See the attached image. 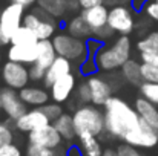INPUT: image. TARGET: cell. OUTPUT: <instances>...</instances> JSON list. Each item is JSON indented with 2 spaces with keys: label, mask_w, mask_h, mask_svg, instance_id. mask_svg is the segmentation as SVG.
<instances>
[{
  "label": "cell",
  "mask_w": 158,
  "mask_h": 156,
  "mask_svg": "<svg viewBox=\"0 0 158 156\" xmlns=\"http://www.w3.org/2000/svg\"><path fill=\"white\" fill-rule=\"evenodd\" d=\"M81 17L85 18V22L91 26L92 32L103 28L107 25V18H109V8L105 3H100V5H95V6H91V8H86L81 11Z\"/></svg>",
  "instance_id": "16"
},
{
  "label": "cell",
  "mask_w": 158,
  "mask_h": 156,
  "mask_svg": "<svg viewBox=\"0 0 158 156\" xmlns=\"http://www.w3.org/2000/svg\"><path fill=\"white\" fill-rule=\"evenodd\" d=\"M141 75H143V81L158 83V66L141 63Z\"/></svg>",
  "instance_id": "30"
},
{
  "label": "cell",
  "mask_w": 158,
  "mask_h": 156,
  "mask_svg": "<svg viewBox=\"0 0 158 156\" xmlns=\"http://www.w3.org/2000/svg\"><path fill=\"white\" fill-rule=\"evenodd\" d=\"M138 112V115L148 122L151 124L155 130H158V109L157 104L151 103L149 100H146L144 97H140L135 100V106H134Z\"/></svg>",
  "instance_id": "20"
},
{
  "label": "cell",
  "mask_w": 158,
  "mask_h": 156,
  "mask_svg": "<svg viewBox=\"0 0 158 156\" xmlns=\"http://www.w3.org/2000/svg\"><path fill=\"white\" fill-rule=\"evenodd\" d=\"M107 25L112 28L114 32L120 35H129L135 28L134 9L131 5H118L109 9Z\"/></svg>",
  "instance_id": "8"
},
{
  "label": "cell",
  "mask_w": 158,
  "mask_h": 156,
  "mask_svg": "<svg viewBox=\"0 0 158 156\" xmlns=\"http://www.w3.org/2000/svg\"><path fill=\"white\" fill-rule=\"evenodd\" d=\"M75 90V75L71 72L61 78H58L52 86L49 87L51 98L55 103H64L69 100L72 92Z\"/></svg>",
  "instance_id": "15"
},
{
  "label": "cell",
  "mask_w": 158,
  "mask_h": 156,
  "mask_svg": "<svg viewBox=\"0 0 158 156\" xmlns=\"http://www.w3.org/2000/svg\"><path fill=\"white\" fill-rule=\"evenodd\" d=\"M39 55L34 64L29 66V77L31 81H43L46 70L49 69V66L54 63V60L57 58V51L54 48L52 38L49 40H40L39 42Z\"/></svg>",
  "instance_id": "7"
},
{
  "label": "cell",
  "mask_w": 158,
  "mask_h": 156,
  "mask_svg": "<svg viewBox=\"0 0 158 156\" xmlns=\"http://www.w3.org/2000/svg\"><path fill=\"white\" fill-rule=\"evenodd\" d=\"M49 118L45 115V112L37 107V109H31V110H26L25 115H22L17 121H14L15 124V129L20 130V132H25V133H29L32 130H37L46 124H49Z\"/></svg>",
  "instance_id": "13"
},
{
  "label": "cell",
  "mask_w": 158,
  "mask_h": 156,
  "mask_svg": "<svg viewBox=\"0 0 158 156\" xmlns=\"http://www.w3.org/2000/svg\"><path fill=\"white\" fill-rule=\"evenodd\" d=\"M117 152H118V156H141L140 155V152L135 149V146L127 144V142H124V144L118 146Z\"/></svg>",
  "instance_id": "36"
},
{
  "label": "cell",
  "mask_w": 158,
  "mask_h": 156,
  "mask_svg": "<svg viewBox=\"0 0 158 156\" xmlns=\"http://www.w3.org/2000/svg\"><path fill=\"white\" fill-rule=\"evenodd\" d=\"M11 2H14V3H19V5L25 6V8H29V6H32L34 3H37V0H11Z\"/></svg>",
  "instance_id": "43"
},
{
  "label": "cell",
  "mask_w": 158,
  "mask_h": 156,
  "mask_svg": "<svg viewBox=\"0 0 158 156\" xmlns=\"http://www.w3.org/2000/svg\"><path fill=\"white\" fill-rule=\"evenodd\" d=\"M140 92H141V97H144L151 103L158 106V83L143 81L140 84Z\"/></svg>",
  "instance_id": "28"
},
{
  "label": "cell",
  "mask_w": 158,
  "mask_h": 156,
  "mask_svg": "<svg viewBox=\"0 0 158 156\" xmlns=\"http://www.w3.org/2000/svg\"><path fill=\"white\" fill-rule=\"evenodd\" d=\"M78 141H80V149L83 156H103L105 150L102 149V144L97 139V136L83 135V136H78Z\"/></svg>",
  "instance_id": "24"
},
{
  "label": "cell",
  "mask_w": 158,
  "mask_h": 156,
  "mask_svg": "<svg viewBox=\"0 0 158 156\" xmlns=\"http://www.w3.org/2000/svg\"><path fill=\"white\" fill-rule=\"evenodd\" d=\"M127 144H132L135 147H143V149H152L158 144V130H155L151 124H148L143 118L138 126V129L131 133L126 141Z\"/></svg>",
  "instance_id": "11"
},
{
  "label": "cell",
  "mask_w": 158,
  "mask_h": 156,
  "mask_svg": "<svg viewBox=\"0 0 158 156\" xmlns=\"http://www.w3.org/2000/svg\"><path fill=\"white\" fill-rule=\"evenodd\" d=\"M2 46H3V45H2V42H0V61H2Z\"/></svg>",
  "instance_id": "46"
},
{
  "label": "cell",
  "mask_w": 158,
  "mask_h": 156,
  "mask_svg": "<svg viewBox=\"0 0 158 156\" xmlns=\"http://www.w3.org/2000/svg\"><path fill=\"white\" fill-rule=\"evenodd\" d=\"M43 112H45V115L49 118V121L51 122H54L61 113H63V110H61V107H60V103H46L43 104L42 107H40Z\"/></svg>",
  "instance_id": "32"
},
{
  "label": "cell",
  "mask_w": 158,
  "mask_h": 156,
  "mask_svg": "<svg viewBox=\"0 0 158 156\" xmlns=\"http://www.w3.org/2000/svg\"><path fill=\"white\" fill-rule=\"evenodd\" d=\"M12 141H14V133H12V130L9 129L8 124L0 122V147H2V146H6V144H11Z\"/></svg>",
  "instance_id": "34"
},
{
  "label": "cell",
  "mask_w": 158,
  "mask_h": 156,
  "mask_svg": "<svg viewBox=\"0 0 158 156\" xmlns=\"http://www.w3.org/2000/svg\"><path fill=\"white\" fill-rule=\"evenodd\" d=\"M68 32L74 37H78V38H83V40H89L94 37V32L91 29V26L85 22V18L80 15H75L69 20L68 23Z\"/></svg>",
  "instance_id": "22"
},
{
  "label": "cell",
  "mask_w": 158,
  "mask_h": 156,
  "mask_svg": "<svg viewBox=\"0 0 158 156\" xmlns=\"http://www.w3.org/2000/svg\"><path fill=\"white\" fill-rule=\"evenodd\" d=\"M0 109H2V90H0Z\"/></svg>",
  "instance_id": "47"
},
{
  "label": "cell",
  "mask_w": 158,
  "mask_h": 156,
  "mask_svg": "<svg viewBox=\"0 0 158 156\" xmlns=\"http://www.w3.org/2000/svg\"><path fill=\"white\" fill-rule=\"evenodd\" d=\"M89 87H91V95H92V104L94 106H105L107 100L112 97V84L109 80L100 75H89L88 78Z\"/></svg>",
  "instance_id": "14"
},
{
  "label": "cell",
  "mask_w": 158,
  "mask_h": 156,
  "mask_svg": "<svg viewBox=\"0 0 158 156\" xmlns=\"http://www.w3.org/2000/svg\"><path fill=\"white\" fill-rule=\"evenodd\" d=\"M28 139L32 144H39V146H43V147H49V149H58L61 141H63L61 135L58 133V130L55 129L52 122H49V124L37 129V130L29 132Z\"/></svg>",
  "instance_id": "12"
},
{
  "label": "cell",
  "mask_w": 158,
  "mask_h": 156,
  "mask_svg": "<svg viewBox=\"0 0 158 156\" xmlns=\"http://www.w3.org/2000/svg\"><path fill=\"white\" fill-rule=\"evenodd\" d=\"M144 12H146V15H148L149 18L158 22V0H154V2L149 0V3H148L146 8H144Z\"/></svg>",
  "instance_id": "39"
},
{
  "label": "cell",
  "mask_w": 158,
  "mask_h": 156,
  "mask_svg": "<svg viewBox=\"0 0 158 156\" xmlns=\"http://www.w3.org/2000/svg\"><path fill=\"white\" fill-rule=\"evenodd\" d=\"M25 6L11 2L0 12V42L2 45H11V40L17 29L23 25Z\"/></svg>",
  "instance_id": "6"
},
{
  "label": "cell",
  "mask_w": 158,
  "mask_h": 156,
  "mask_svg": "<svg viewBox=\"0 0 158 156\" xmlns=\"http://www.w3.org/2000/svg\"><path fill=\"white\" fill-rule=\"evenodd\" d=\"M54 48L57 51V55H61L64 58H69L75 63H83L89 57L88 43L83 38L74 37L69 32H58L52 37Z\"/></svg>",
  "instance_id": "4"
},
{
  "label": "cell",
  "mask_w": 158,
  "mask_h": 156,
  "mask_svg": "<svg viewBox=\"0 0 158 156\" xmlns=\"http://www.w3.org/2000/svg\"><path fill=\"white\" fill-rule=\"evenodd\" d=\"M66 156H83V153H81V149L80 147H71L68 150V155Z\"/></svg>",
  "instance_id": "44"
},
{
  "label": "cell",
  "mask_w": 158,
  "mask_h": 156,
  "mask_svg": "<svg viewBox=\"0 0 158 156\" xmlns=\"http://www.w3.org/2000/svg\"><path fill=\"white\" fill-rule=\"evenodd\" d=\"M37 3L46 12H49L55 18H58V17L64 15L66 12H69L71 0H37Z\"/></svg>",
  "instance_id": "26"
},
{
  "label": "cell",
  "mask_w": 158,
  "mask_h": 156,
  "mask_svg": "<svg viewBox=\"0 0 158 156\" xmlns=\"http://www.w3.org/2000/svg\"><path fill=\"white\" fill-rule=\"evenodd\" d=\"M2 80L6 84V87H11V89H15V90H22L31 81L29 67L26 64H23V63H17V61L8 60L3 64V67H2Z\"/></svg>",
  "instance_id": "9"
},
{
  "label": "cell",
  "mask_w": 158,
  "mask_h": 156,
  "mask_svg": "<svg viewBox=\"0 0 158 156\" xmlns=\"http://www.w3.org/2000/svg\"><path fill=\"white\" fill-rule=\"evenodd\" d=\"M19 94L23 103L32 107H42L51 98V94H48L45 87H37V86H26L22 90H19Z\"/></svg>",
  "instance_id": "19"
},
{
  "label": "cell",
  "mask_w": 158,
  "mask_h": 156,
  "mask_svg": "<svg viewBox=\"0 0 158 156\" xmlns=\"http://www.w3.org/2000/svg\"><path fill=\"white\" fill-rule=\"evenodd\" d=\"M52 124L55 126V129L58 130V133L61 135V138H63L64 141H72V139L77 136L75 124H74V118H72V115L61 113V115L54 121Z\"/></svg>",
  "instance_id": "23"
},
{
  "label": "cell",
  "mask_w": 158,
  "mask_h": 156,
  "mask_svg": "<svg viewBox=\"0 0 158 156\" xmlns=\"http://www.w3.org/2000/svg\"><path fill=\"white\" fill-rule=\"evenodd\" d=\"M103 107H105L106 132L110 136L126 141V138L138 129L141 116L138 115L135 107L127 104L124 100L118 97H110Z\"/></svg>",
  "instance_id": "1"
},
{
  "label": "cell",
  "mask_w": 158,
  "mask_h": 156,
  "mask_svg": "<svg viewBox=\"0 0 158 156\" xmlns=\"http://www.w3.org/2000/svg\"><path fill=\"white\" fill-rule=\"evenodd\" d=\"M77 97H78V101L83 104H89L92 103V95H91V87H89V83L88 80L81 81L77 87Z\"/></svg>",
  "instance_id": "31"
},
{
  "label": "cell",
  "mask_w": 158,
  "mask_h": 156,
  "mask_svg": "<svg viewBox=\"0 0 158 156\" xmlns=\"http://www.w3.org/2000/svg\"><path fill=\"white\" fill-rule=\"evenodd\" d=\"M23 25L31 28L39 40H49L57 34V22L55 17L46 12L43 8H34L29 12H25Z\"/></svg>",
  "instance_id": "5"
},
{
  "label": "cell",
  "mask_w": 158,
  "mask_h": 156,
  "mask_svg": "<svg viewBox=\"0 0 158 156\" xmlns=\"http://www.w3.org/2000/svg\"><path fill=\"white\" fill-rule=\"evenodd\" d=\"M114 34H115V32L112 31V28H110L109 25H106L103 28L94 31V38H97V40H100L102 43H105V42L110 40V38L114 37Z\"/></svg>",
  "instance_id": "35"
},
{
  "label": "cell",
  "mask_w": 158,
  "mask_h": 156,
  "mask_svg": "<svg viewBox=\"0 0 158 156\" xmlns=\"http://www.w3.org/2000/svg\"><path fill=\"white\" fill-rule=\"evenodd\" d=\"M39 42H40V40H39L37 34H35L31 28H28V26L22 25V26L17 29V32L14 34V37H12V40H11V45L34 46V45H37Z\"/></svg>",
  "instance_id": "25"
},
{
  "label": "cell",
  "mask_w": 158,
  "mask_h": 156,
  "mask_svg": "<svg viewBox=\"0 0 158 156\" xmlns=\"http://www.w3.org/2000/svg\"><path fill=\"white\" fill-rule=\"evenodd\" d=\"M141 63H149L152 66H158V51L152 52H140Z\"/></svg>",
  "instance_id": "38"
},
{
  "label": "cell",
  "mask_w": 158,
  "mask_h": 156,
  "mask_svg": "<svg viewBox=\"0 0 158 156\" xmlns=\"http://www.w3.org/2000/svg\"><path fill=\"white\" fill-rule=\"evenodd\" d=\"M2 109L11 121H17L22 115L26 113L28 106L23 103L20 94L15 89L6 87L2 90Z\"/></svg>",
  "instance_id": "10"
},
{
  "label": "cell",
  "mask_w": 158,
  "mask_h": 156,
  "mask_svg": "<svg viewBox=\"0 0 158 156\" xmlns=\"http://www.w3.org/2000/svg\"><path fill=\"white\" fill-rule=\"evenodd\" d=\"M132 52V43L129 35H120L112 45L100 48L94 55L95 63L98 66V70L112 72L120 69L129 58Z\"/></svg>",
  "instance_id": "2"
},
{
  "label": "cell",
  "mask_w": 158,
  "mask_h": 156,
  "mask_svg": "<svg viewBox=\"0 0 158 156\" xmlns=\"http://www.w3.org/2000/svg\"><path fill=\"white\" fill-rule=\"evenodd\" d=\"M74 124H75V132L77 138L83 135H94L98 136L106 130L105 112L98 109V106L94 104H83L78 107L74 115Z\"/></svg>",
  "instance_id": "3"
},
{
  "label": "cell",
  "mask_w": 158,
  "mask_h": 156,
  "mask_svg": "<svg viewBox=\"0 0 158 156\" xmlns=\"http://www.w3.org/2000/svg\"><path fill=\"white\" fill-rule=\"evenodd\" d=\"M78 3H80V8L81 9H86V8H91V6L105 3V0H78Z\"/></svg>",
  "instance_id": "41"
},
{
  "label": "cell",
  "mask_w": 158,
  "mask_h": 156,
  "mask_svg": "<svg viewBox=\"0 0 158 156\" xmlns=\"http://www.w3.org/2000/svg\"><path fill=\"white\" fill-rule=\"evenodd\" d=\"M26 156H61L57 149H49V147H43L39 144H32L29 142L26 147Z\"/></svg>",
  "instance_id": "29"
},
{
  "label": "cell",
  "mask_w": 158,
  "mask_h": 156,
  "mask_svg": "<svg viewBox=\"0 0 158 156\" xmlns=\"http://www.w3.org/2000/svg\"><path fill=\"white\" fill-rule=\"evenodd\" d=\"M121 77L124 81H127L129 84L134 86H140L143 83V75H141V63H138L137 60H127L121 67H120Z\"/></svg>",
  "instance_id": "21"
},
{
  "label": "cell",
  "mask_w": 158,
  "mask_h": 156,
  "mask_svg": "<svg viewBox=\"0 0 158 156\" xmlns=\"http://www.w3.org/2000/svg\"><path fill=\"white\" fill-rule=\"evenodd\" d=\"M71 72H72V61L69 58L61 57V55H57L54 63L46 70V75H45V80H43L45 87L49 89L58 78H61V77H64V75H68Z\"/></svg>",
  "instance_id": "17"
},
{
  "label": "cell",
  "mask_w": 158,
  "mask_h": 156,
  "mask_svg": "<svg viewBox=\"0 0 158 156\" xmlns=\"http://www.w3.org/2000/svg\"><path fill=\"white\" fill-rule=\"evenodd\" d=\"M103 156H118V152L114 150V149H106L103 152Z\"/></svg>",
  "instance_id": "45"
},
{
  "label": "cell",
  "mask_w": 158,
  "mask_h": 156,
  "mask_svg": "<svg viewBox=\"0 0 158 156\" xmlns=\"http://www.w3.org/2000/svg\"><path fill=\"white\" fill-rule=\"evenodd\" d=\"M137 49H138V52L158 51V31L151 32V34L144 35L141 40H138V43H137Z\"/></svg>",
  "instance_id": "27"
},
{
  "label": "cell",
  "mask_w": 158,
  "mask_h": 156,
  "mask_svg": "<svg viewBox=\"0 0 158 156\" xmlns=\"http://www.w3.org/2000/svg\"><path fill=\"white\" fill-rule=\"evenodd\" d=\"M149 3V0H131V6L134 11L140 12V11H144L146 5Z\"/></svg>",
  "instance_id": "40"
},
{
  "label": "cell",
  "mask_w": 158,
  "mask_h": 156,
  "mask_svg": "<svg viewBox=\"0 0 158 156\" xmlns=\"http://www.w3.org/2000/svg\"><path fill=\"white\" fill-rule=\"evenodd\" d=\"M39 45V43H37ZM20 46V45H9L6 57L11 61H17V63H23L26 66H31L35 63L37 55H39V46Z\"/></svg>",
  "instance_id": "18"
},
{
  "label": "cell",
  "mask_w": 158,
  "mask_h": 156,
  "mask_svg": "<svg viewBox=\"0 0 158 156\" xmlns=\"http://www.w3.org/2000/svg\"><path fill=\"white\" fill-rule=\"evenodd\" d=\"M80 70H81V74L83 75H94L97 70H98V66H97V63H95V58H94V55H89L83 63H81V66H80Z\"/></svg>",
  "instance_id": "33"
},
{
  "label": "cell",
  "mask_w": 158,
  "mask_h": 156,
  "mask_svg": "<svg viewBox=\"0 0 158 156\" xmlns=\"http://www.w3.org/2000/svg\"><path fill=\"white\" fill-rule=\"evenodd\" d=\"M0 156H22V152L17 146H14L11 142V144H6V146L0 147Z\"/></svg>",
  "instance_id": "37"
},
{
  "label": "cell",
  "mask_w": 158,
  "mask_h": 156,
  "mask_svg": "<svg viewBox=\"0 0 158 156\" xmlns=\"http://www.w3.org/2000/svg\"><path fill=\"white\" fill-rule=\"evenodd\" d=\"M107 6H118V5H131V0H105Z\"/></svg>",
  "instance_id": "42"
}]
</instances>
